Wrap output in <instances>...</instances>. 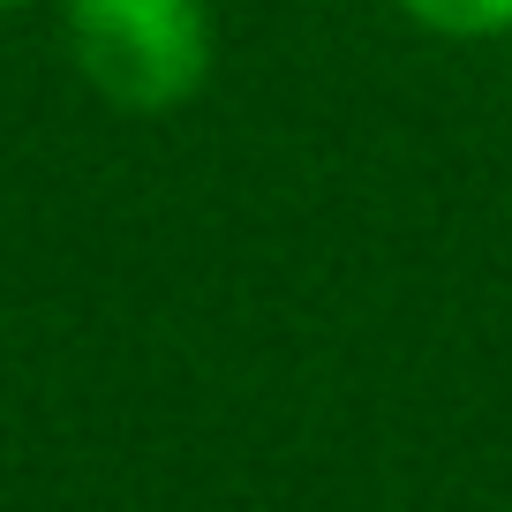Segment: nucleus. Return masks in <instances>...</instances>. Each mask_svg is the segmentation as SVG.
<instances>
[{
	"label": "nucleus",
	"mask_w": 512,
	"mask_h": 512,
	"mask_svg": "<svg viewBox=\"0 0 512 512\" xmlns=\"http://www.w3.org/2000/svg\"><path fill=\"white\" fill-rule=\"evenodd\" d=\"M61 38L76 76L113 113L159 121L211 83V0H61Z\"/></svg>",
	"instance_id": "obj_1"
},
{
	"label": "nucleus",
	"mask_w": 512,
	"mask_h": 512,
	"mask_svg": "<svg viewBox=\"0 0 512 512\" xmlns=\"http://www.w3.org/2000/svg\"><path fill=\"white\" fill-rule=\"evenodd\" d=\"M407 23H422V31L437 38H497L512 31V0H392Z\"/></svg>",
	"instance_id": "obj_2"
},
{
	"label": "nucleus",
	"mask_w": 512,
	"mask_h": 512,
	"mask_svg": "<svg viewBox=\"0 0 512 512\" xmlns=\"http://www.w3.org/2000/svg\"><path fill=\"white\" fill-rule=\"evenodd\" d=\"M0 8H31V0H0Z\"/></svg>",
	"instance_id": "obj_3"
}]
</instances>
